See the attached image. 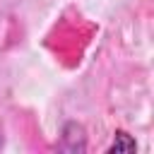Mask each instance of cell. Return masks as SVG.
Instances as JSON below:
<instances>
[{"label": "cell", "instance_id": "cell-1", "mask_svg": "<svg viewBox=\"0 0 154 154\" xmlns=\"http://www.w3.org/2000/svg\"><path fill=\"white\" fill-rule=\"evenodd\" d=\"M58 149L63 152H84L87 149V137H84V128L79 123H67L63 128Z\"/></svg>", "mask_w": 154, "mask_h": 154}, {"label": "cell", "instance_id": "cell-2", "mask_svg": "<svg viewBox=\"0 0 154 154\" xmlns=\"http://www.w3.org/2000/svg\"><path fill=\"white\" fill-rule=\"evenodd\" d=\"M135 149H137L135 140H132L125 130H118V132L113 135V142L108 144V149H106V152L111 154V152H135Z\"/></svg>", "mask_w": 154, "mask_h": 154}, {"label": "cell", "instance_id": "cell-3", "mask_svg": "<svg viewBox=\"0 0 154 154\" xmlns=\"http://www.w3.org/2000/svg\"><path fill=\"white\" fill-rule=\"evenodd\" d=\"M2 142H5V137H2V123H0V149H2Z\"/></svg>", "mask_w": 154, "mask_h": 154}]
</instances>
